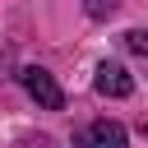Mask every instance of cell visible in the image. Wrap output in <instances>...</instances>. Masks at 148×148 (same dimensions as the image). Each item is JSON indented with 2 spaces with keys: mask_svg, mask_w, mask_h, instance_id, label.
I'll use <instances>...</instances> for the list:
<instances>
[{
  "mask_svg": "<svg viewBox=\"0 0 148 148\" xmlns=\"http://www.w3.org/2000/svg\"><path fill=\"white\" fill-rule=\"evenodd\" d=\"M125 143H130V134H125V125H116V120H92V125H83L79 139H74V148H125Z\"/></svg>",
  "mask_w": 148,
  "mask_h": 148,
  "instance_id": "cell-2",
  "label": "cell"
},
{
  "mask_svg": "<svg viewBox=\"0 0 148 148\" xmlns=\"http://www.w3.org/2000/svg\"><path fill=\"white\" fill-rule=\"evenodd\" d=\"M125 46H130V51H139V56H148V32H143V28L125 32Z\"/></svg>",
  "mask_w": 148,
  "mask_h": 148,
  "instance_id": "cell-5",
  "label": "cell"
},
{
  "mask_svg": "<svg viewBox=\"0 0 148 148\" xmlns=\"http://www.w3.org/2000/svg\"><path fill=\"white\" fill-rule=\"evenodd\" d=\"M83 9H88L92 18H111V14L120 9V0H83Z\"/></svg>",
  "mask_w": 148,
  "mask_h": 148,
  "instance_id": "cell-4",
  "label": "cell"
},
{
  "mask_svg": "<svg viewBox=\"0 0 148 148\" xmlns=\"http://www.w3.org/2000/svg\"><path fill=\"white\" fill-rule=\"evenodd\" d=\"M23 88H28V97H32L37 106H46V111H60V106H65L60 83H56L42 65H28V69H23Z\"/></svg>",
  "mask_w": 148,
  "mask_h": 148,
  "instance_id": "cell-1",
  "label": "cell"
},
{
  "mask_svg": "<svg viewBox=\"0 0 148 148\" xmlns=\"http://www.w3.org/2000/svg\"><path fill=\"white\" fill-rule=\"evenodd\" d=\"M92 88H97L102 97H130V92H134V79H130V69H125V65H116V60H102V65H97V79H92Z\"/></svg>",
  "mask_w": 148,
  "mask_h": 148,
  "instance_id": "cell-3",
  "label": "cell"
}]
</instances>
